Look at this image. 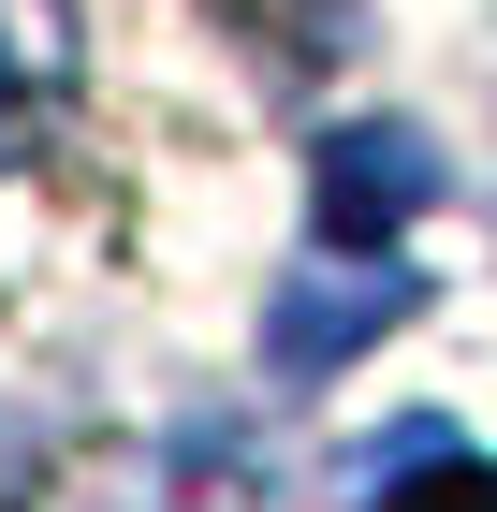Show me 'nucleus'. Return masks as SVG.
Instances as JSON below:
<instances>
[{"label": "nucleus", "instance_id": "nucleus-1", "mask_svg": "<svg viewBox=\"0 0 497 512\" xmlns=\"http://www.w3.org/2000/svg\"><path fill=\"white\" fill-rule=\"evenodd\" d=\"M424 191H439L424 132H337V147H322V235H337V249H381Z\"/></svg>", "mask_w": 497, "mask_h": 512}, {"label": "nucleus", "instance_id": "nucleus-2", "mask_svg": "<svg viewBox=\"0 0 497 512\" xmlns=\"http://www.w3.org/2000/svg\"><path fill=\"white\" fill-rule=\"evenodd\" d=\"M366 512H497V469H483V454H424V469L381 483Z\"/></svg>", "mask_w": 497, "mask_h": 512}, {"label": "nucleus", "instance_id": "nucleus-3", "mask_svg": "<svg viewBox=\"0 0 497 512\" xmlns=\"http://www.w3.org/2000/svg\"><path fill=\"white\" fill-rule=\"evenodd\" d=\"M15 132H30V88H15V59H0V161H15Z\"/></svg>", "mask_w": 497, "mask_h": 512}]
</instances>
